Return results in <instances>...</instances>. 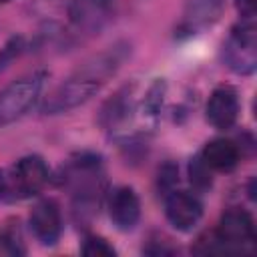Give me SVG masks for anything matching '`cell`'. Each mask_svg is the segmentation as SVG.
Masks as SVG:
<instances>
[{
	"label": "cell",
	"mask_w": 257,
	"mask_h": 257,
	"mask_svg": "<svg viewBox=\"0 0 257 257\" xmlns=\"http://www.w3.org/2000/svg\"><path fill=\"white\" fill-rule=\"evenodd\" d=\"M44 80H46V72L34 70L0 90V126L14 122L34 106V102L42 92Z\"/></svg>",
	"instance_id": "obj_1"
},
{
	"label": "cell",
	"mask_w": 257,
	"mask_h": 257,
	"mask_svg": "<svg viewBox=\"0 0 257 257\" xmlns=\"http://www.w3.org/2000/svg\"><path fill=\"white\" fill-rule=\"evenodd\" d=\"M223 60L237 74H251L257 66V32L253 20H241L231 28L223 44Z\"/></svg>",
	"instance_id": "obj_2"
},
{
	"label": "cell",
	"mask_w": 257,
	"mask_h": 257,
	"mask_svg": "<svg viewBox=\"0 0 257 257\" xmlns=\"http://www.w3.org/2000/svg\"><path fill=\"white\" fill-rule=\"evenodd\" d=\"M104 82L94 78V76H88V74H82V72H76L72 78L64 80L62 84H58L44 100L42 104V112L44 114H60V112H68L80 104H84L86 100H90L102 86Z\"/></svg>",
	"instance_id": "obj_3"
},
{
	"label": "cell",
	"mask_w": 257,
	"mask_h": 257,
	"mask_svg": "<svg viewBox=\"0 0 257 257\" xmlns=\"http://www.w3.org/2000/svg\"><path fill=\"white\" fill-rule=\"evenodd\" d=\"M6 183L8 193H12L14 197H32L40 193L48 183V167L36 155L24 157L12 167L10 175H6Z\"/></svg>",
	"instance_id": "obj_4"
},
{
	"label": "cell",
	"mask_w": 257,
	"mask_h": 257,
	"mask_svg": "<svg viewBox=\"0 0 257 257\" xmlns=\"http://www.w3.org/2000/svg\"><path fill=\"white\" fill-rule=\"evenodd\" d=\"M116 0H70L68 18L80 32H100L114 16Z\"/></svg>",
	"instance_id": "obj_5"
},
{
	"label": "cell",
	"mask_w": 257,
	"mask_h": 257,
	"mask_svg": "<svg viewBox=\"0 0 257 257\" xmlns=\"http://www.w3.org/2000/svg\"><path fill=\"white\" fill-rule=\"evenodd\" d=\"M165 197V213L173 227H177L179 231H189L199 223L203 215V205L193 193L173 189Z\"/></svg>",
	"instance_id": "obj_6"
},
{
	"label": "cell",
	"mask_w": 257,
	"mask_h": 257,
	"mask_svg": "<svg viewBox=\"0 0 257 257\" xmlns=\"http://www.w3.org/2000/svg\"><path fill=\"white\" fill-rule=\"evenodd\" d=\"M215 237L223 249L241 247L253 239V219L243 209H229L223 213Z\"/></svg>",
	"instance_id": "obj_7"
},
{
	"label": "cell",
	"mask_w": 257,
	"mask_h": 257,
	"mask_svg": "<svg viewBox=\"0 0 257 257\" xmlns=\"http://www.w3.org/2000/svg\"><path fill=\"white\" fill-rule=\"evenodd\" d=\"M30 229L42 245H54L62 231L60 207L52 199H42L30 213Z\"/></svg>",
	"instance_id": "obj_8"
},
{
	"label": "cell",
	"mask_w": 257,
	"mask_h": 257,
	"mask_svg": "<svg viewBox=\"0 0 257 257\" xmlns=\"http://www.w3.org/2000/svg\"><path fill=\"white\" fill-rule=\"evenodd\" d=\"M239 116V96L233 86H219L211 92L207 102V120L215 128H231Z\"/></svg>",
	"instance_id": "obj_9"
},
{
	"label": "cell",
	"mask_w": 257,
	"mask_h": 257,
	"mask_svg": "<svg viewBox=\"0 0 257 257\" xmlns=\"http://www.w3.org/2000/svg\"><path fill=\"white\" fill-rule=\"evenodd\" d=\"M108 215L116 229L131 231L141 217V201L131 187H118L108 201Z\"/></svg>",
	"instance_id": "obj_10"
},
{
	"label": "cell",
	"mask_w": 257,
	"mask_h": 257,
	"mask_svg": "<svg viewBox=\"0 0 257 257\" xmlns=\"http://www.w3.org/2000/svg\"><path fill=\"white\" fill-rule=\"evenodd\" d=\"M223 6H225L223 0H187L179 30L187 34H195L213 26L221 18Z\"/></svg>",
	"instance_id": "obj_11"
},
{
	"label": "cell",
	"mask_w": 257,
	"mask_h": 257,
	"mask_svg": "<svg viewBox=\"0 0 257 257\" xmlns=\"http://www.w3.org/2000/svg\"><path fill=\"white\" fill-rule=\"evenodd\" d=\"M131 114H133V90L126 86L104 102L98 120L106 131H118L131 120Z\"/></svg>",
	"instance_id": "obj_12"
},
{
	"label": "cell",
	"mask_w": 257,
	"mask_h": 257,
	"mask_svg": "<svg viewBox=\"0 0 257 257\" xmlns=\"http://www.w3.org/2000/svg\"><path fill=\"white\" fill-rule=\"evenodd\" d=\"M203 161L209 165V169L215 171H231L239 163V149L233 141L227 139H215L205 145L203 149Z\"/></svg>",
	"instance_id": "obj_13"
},
{
	"label": "cell",
	"mask_w": 257,
	"mask_h": 257,
	"mask_svg": "<svg viewBox=\"0 0 257 257\" xmlns=\"http://www.w3.org/2000/svg\"><path fill=\"white\" fill-rule=\"evenodd\" d=\"M165 92H167V84L163 78H157L151 88L147 90V96H145V102H143V116L151 122H155L159 118V112H161V106H163V100H165Z\"/></svg>",
	"instance_id": "obj_14"
},
{
	"label": "cell",
	"mask_w": 257,
	"mask_h": 257,
	"mask_svg": "<svg viewBox=\"0 0 257 257\" xmlns=\"http://www.w3.org/2000/svg\"><path fill=\"white\" fill-rule=\"evenodd\" d=\"M189 177L193 187H197L199 191H205L211 187V173H209V165L203 161V157H195L189 165Z\"/></svg>",
	"instance_id": "obj_15"
},
{
	"label": "cell",
	"mask_w": 257,
	"mask_h": 257,
	"mask_svg": "<svg viewBox=\"0 0 257 257\" xmlns=\"http://www.w3.org/2000/svg\"><path fill=\"white\" fill-rule=\"evenodd\" d=\"M82 253L86 257H112L116 251L102 237H88L82 245Z\"/></svg>",
	"instance_id": "obj_16"
},
{
	"label": "cell",
	"mask_w": 257,
	"mask_h": 257,
	"mask_svg": "<svg viewBox=\"0 0 257 257\" xmlns=\"http://www.w3.org/2000/svg\"><path fill=\"white\" fill-rule=\"evenodd\" d=\"M177 181H179V169H177V165L165 163V165L159 169V179H157L159 191H163V195H169V193L175 189Z\"/></svg>",
	"instance_id": "obj_17"
},
{
	"label": "cell",
	"mask_w": 257,
	"mask_h": 257,
	"mask_svg": "<svg viewBox=\"0 0 257 257\" xmlns=\"http://www.w3.org/2000/svg\"><path fill=\"white\" fill-rule=\"evenodd\" d=\"M20 50H22V38L20 36H14V38H10L8 40V44L0 50V70L2 68H6L18 54H20Z\"/></svg>",
	"instance_id": "obj_18"
},
{
	"label": "cell",
	"mask_w": 257,
	"mask_h": 257,
	"mask_svg": "<svg viewBox=\"0 0 257 257\" xmlns=\"http://www.w3.org/2000/svg\"><path fill=\"white\" fill-rule=\"evenodd\" d=\"M235 6L241 14V20H253L257 12V0H235Z\"/></svg>",
	"instance_id": "obj_19"
},
{
	"label": "cell",
	"mask_w": 257,
	"mask_h": 257,
	"mask_svg": "<svg viewBox=\"0 0 257 257\" xmlns=\"http://www.w3.org/2000/svg\"><path fill=\"white\" fill-rule=\"evenodd\" d=\"M145 253H149V255H173V253H175V249H173V247H169V245H167V241H163V243L153 241L149 247H145Z\"/></svg>",
	"instance_id": "obj_20"
},
{
	"label": "cell",
	"mask_w": 257,
	"mask_h": 257,
	"mask_svg": "<svg viewBox=\"0 0 257 257\" xmlns=\"http://www.w3.org/2000/svg\"><path fill=\"white\" fill-rule=\"evenodd\" d=\"M8 193V183H6V175L0 173V199Z\"/></svg>",
	"instance_id": "obj_21"
},
{
	"label": "cell",
	"mask_w": 257,
	"mask_h": 257,
	"mask_svg": "<svg viewBox=\"0 0 257 257\" xmlns=\"http://www.w3.org/2000/svg\"><path fill=\"white\" fill-rule=\"evenodd\" d=\"M0 2H10V0H0Z\"/></svg>",
	"instance_id": "obj_22"
}]
</instances>
